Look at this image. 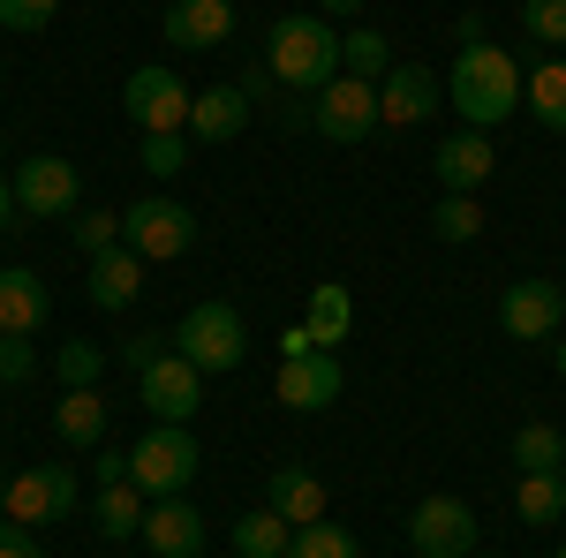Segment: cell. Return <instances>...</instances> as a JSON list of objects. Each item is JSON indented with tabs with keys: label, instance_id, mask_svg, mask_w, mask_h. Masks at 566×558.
<instances>
[{
	"label": "cell",
	"instance_id": "cell-1",
	"mask_svg": "<svg viewBox=\"0 0 566 558\" xmlns=\"http://www.w3.org/2000/svg\"><path fill=\"white\" fill-rule=\"evenodd\" d=\"M522 61L506 53V45H491V39H476V45H461L453 53V76H446V106L469 122V129H499L506 114H522Z\"/></svg>",
	"mask_w": 566,
	"mask_h": 558
},
{
	"label": "cell",
	"instance_id": "cell-2",
	"mask_svg": "<svg viewBox=\"0 0 566 558\" xmlns=\"http://www.w3.org/2000/svg\"><path fill=\"white\" fill-rule=\"evenodd\" d=\"M264 69H272V84L280 91H317L340 76V39H333V23L325 15H280L272 31H264Z\"/></svg>",
	"mask_w": 566,
	"mask_h": 558
},
{
	"label": "cell",
	"instance_id": "cell-3",
	"mask_svg": "<svg viewBox=\"0 0 566 558\" xmlns=\"http://www.w3.org/2000/svg\"><path fill=\"white\" fill-rule=\"evenodd\" d=\"M205 468V445L189 438V423H151L144 438L129 445V483L144 498H181Z\"/></svg>",
	"mask_w": 566,
	"mask_h": 558
},
{
	"label": "cell",
	"instance_id": "cell-4",
	"mask_svg": "<svg viewBox=\"0 0 566 558\" xmlns=\"http://www.w3.org/2000/svg\"><path fill=\"white\" fill-rule=\"evenodd\" d=\"M122 242H129L144 264H175L197 250V212L181 197H136L122 212Z\"/></svg>",
	"mask_w": 566,
	"mask_h": 558
},
{
	"label": "cell",
	"instance_id": "cell-5",
	"mask_svg": "<svg viewBox=\"0 0 566 558\" xmlns=\"http://www.w3.org/2000/svg\"><path fill=\"white\" fill-rule=\"evenodd\" d=\"M175 355H189L205 378H219V370H234V362L250 355V333H242V317H234L227 302H197L175 325Z\"/></svg>",
	"mask_w": 566,
	"mask_h": 558
},
{
	"label": "cell",
	"instance_id": "cell-6",
	"mask_svg": "<svg viewBox=\"0 0 566 558\" xmlns=\"http://www.w3.org/2000/svg\"><path fill=\"white\" fill-rule=\"evenodd\" d=\"M189 98H197V91L181 84L175 69H159V61L136 69L129 84H122V106H129V122L144 136H181V129H189Z\"/></svg>",
	"mask_w": 566,
	"mask_h": 558
},
{
	"label": "cell",
	"instance_id": "cell-7",
	"mask_svg": "<svg viewBox=\"0 0 566 558\" xmlns=\"http://www.w3.org/2000/svg\"><path fill=\"white\" fill-rule=\"evenodd\" d=\"M76 506H84V483H76V468H61V461L8 475V520H23V528H39V520H69Z\"/></svg>",
	"mask_w": 566,
	"mask_h": 558
},
{
	"label": "cell",
	"instance_id": "cell-8",
	"mask_svg": "<svg viewBox=\"0 0 566 558\" xmlns=\"http://www.w3.org/2000/svg\"><path fill=\"white\" fill-rule=\"evenodd\" d=\"M310 122L317 136H333V144H363V136L386 122V106H378V84H363V76H333V84L317 91V106H310Z\"/></svg>",
	"mask_w": 566,
	"mask_h": 558
},
{
	"label": "cell",
	"instance_id": "cell-9",
	"mask_svg": "<svg viewBox=\"0 0 566 558\" xmlns=\"http://www.w3.org/2000/svg\"><path fill=\"white\" fill-rule=\"evenodd\" d=\"M8 181H15V204H23L31 219H76V212H84V181H76V167H69L61 151L23 159Z\"/></svg>",
	"mask_w": 566,
	"mask_h": 558
},
{
	"label": "cell",
	"instance_id": "cell-10",
	"mask_svg": "<svg viewBox=\"0 0 566 558\" xmlns=\"http://www.w3.org/2000/svg\"><path fill=\"white\" fill-rule=\"evenodd\" d=\"M499 325H506V340H552L566 325V287L559 280H506Z\"/></svg>",
	"mask_w": 566,
	"mask_h": 558
},
{
	"label": "cell",
	"instance_id": "cell-11",
	"mask_svg": "<svg viewBox=\"0 0 566 558\" xmlns=\"http://www.w3.org/2000/svg\"><path fill=\"white\" fill-rule=\"evenodd\" d=\"M340 362H333V347H310V355H287L280 362V378H272V400L280 408H295V415H317V408H333L340 400Z\"/></svg>",
	"mask_w": 566,
	"mask_h": 558
},
{
	"label": "cell",
	"instance_id": "cell-12",
	"mask_svg": "<svg viewBox=\"0 0 566 558\" xmlns=\"http://www.w3.org/2000/svg\"><path fill=\"white\" fill-rule=\"evenodd\" d=\"M408 544H416V558H469L476 551V514L461 498H423L408 514Z\"/></svg>",
	"mask_w": 566,
	"mask_h": 558
},
{
	"label": "cell",
	"instance_id": "cell-13",
	"mask_svg": "<svg viewBox=\"0 0 566 558\" xmlns=\"http://www.w3.org/2000/svg\"><path fill=\"white\" fill-rule=\"evenodd\" d=\"M136 386H144V408H151L159 423H189V415L205 408V370H197L189 355H175V347H167Z\"/></svg>",
	"mask_w": 566,
	"mask_h": 558
},
{
	"label": "cell",
	"instance_id": "cell-14",
	"mask_svg": "<svg viewBox=\"0 0 566 558\" xmlns=\"http://www.w3.org/2000/svg\"><path fill=\"white\" fill-rule=\"evenodd\" d=\"M431 173H438V189H446V197H476L483 181L499 173L491 129H461V136H446V144L431 151Z\"/></svg>",
	"mask_w": 566,
	"mask_h": 558
},
{
	"label": "cell",
	"instance_id": "cell-15",
	"mask_svg": "<svg viewBox=\"0 0 566 558\" xmlns=\"http://www.w3.org/2000/svg\"><path fill=\"white\" fill-rule=\"evenodd\" d=\"M159 39L175 53H212V45L234 39V0H175L159 15Z\"/></svg>",
	"mask_w": 566,
	"mask_h": 558
},
{
	"label": "cell",
	"instance_id": "cell-16",
	"mask_svg": "<svg viewBox=\"0 0 566 558\" xmlns=\"http://www.w3.org/2000/svg\"><path fill=\"white\" fill-rule=\"evenodd\" d=\"M378 106H386V129H416V122H431L438 106H446V84H438L431 69L400 61L386 84H378Z\"/></svg>",
	"mask_w": 566,
	"mask_h": 558
},
{
	"label": "cell",
	"instance_id": "cell-17",
	"mask_svg": "<svg viewBox=\"0 0 566 558\" xmlns=\"http://www.w3.org/2000/svg\"><path fill=\"white\" fill-rule=\"evenodd\" d=\"M144 551L151 558H205V514L189 498H151L144 514Z\"/></svg>",
	"mask_w": 566,
	"mask_h": 558
},
{
	"label": "cell",
	"instance_id": "cell-18",
	"mask_svg": "<svg viewBox=\"0 0 566 558\" xmlns=\"http://www.w3.org/2000/svg\"><path fill=\"white\" fill-rule=\"evenodd\" d=\"M250 106H258V98L242 84H205L189 98V136H197V144H234V136L250 129Z\"/></svg>",
	"mask_w": 566,
	"mask_h": 558
},
{
	"label": "cell",
	"instance_id": "cell-19",
	"mask_svg": "<svg viewBox=\"0 0 566 558\" xmlns=\"http://www.w3.org/2000/svg\"><path fill=\"white\" fill-rule=\"evenodd\" d=\"M84 295L98 302V309H129V302L144 295V257H136L129 242L106 250V257H91L84 264Z\"/></svg>",
	"mask_w": 566,
	"mask_h": 558
},
{
	"label": "cell",
	"instance_id": "cell-20",
	"mask_svg": "<svg viewBox=\"0 0 566 558\" xmlns=\"http://www.w3.org/2000/svg\"><path fill=\"white\" fill-rule=\"evenodd\" d=\"M45 317H53L45 280L31 264H8V272H0V333H39Z\"/></svg>",
	"mask_w": 566,
	"mask_h": 558
},
{
	"label": "cell",
	"instance_id": "cell-21",
	"mask_svg": "<svg viewBox=\"0 0 566 558\" xmlns=\"http://www.w3.org/2000/svg\"><path fill=\"white\" fill-rule=\"evenodd\" d=\"M264 506H272L280 520H295V528H310V520H325V483H317L310 468H272Z\"/></svg>",
	"mask_w": 566,
	"mask_h": 558
},
{
	"label": "cell",
	"instance_id": "cell-22",
	"mask_svg": "<svg viewBox=\"0 0 566 558\" xmlns=\"http://www.w3.org/2000/svg\"><path fill=\"white\" fill-rule=\"evenodd\" d=\"M53 430H61V445H106V400L91 386H69L61 392V408H53Z\"/></svg>",
	"mask_w": 566,
	"mask_h": 558
},
{
	"label": "cell",
	"instance_id": "cell-23",
	"mask_svg": "<svg viewBox=\"0 0 566 558\" xmlns=\"http://www.w3.org/2000/svg\"><path fill=\"white\" fill-rule=\"evenodd\" d=\"M144 514H151V498H144L136 483H106V491L91 498V520H98V536H114V544L144 536Z\"/></svg>",
	"mask_w": 566,
	"mask_h": 558
},
{
	"label": "cell",
	"instance_id": "cell-24",
	"mask_svg": "<svg viewBox=\"0 0 566 558\" xmlns=\"http://www.w3.org/2000/svg\"><path fill=\"white\" fill-rule=\"evenodd\" d=\"M303 325H310V340H317V347L348 340V325H355V295L340 287V280H317V287H310V309H303Z\"/></svg>",
	"mask_w": 566,
	"mask_h": 558
},
{
	"label": "cell",
	"instance_id": "cell-25",
	"mask_svg": "<svg viewBox=\"0 0 566 558\" xmlns=\"http://www.w3.org/2000/svg\"><path fill=\"white\" fill-rule=\"evenodd\" d=\"M522 106L536 114V129L566 136V61H544V69H528V84H522Z\"/></svg>",
	"mask_w": 566,
	"mask_h": 558
},
{
	"label": "cell",
	"instance_id": "cell-26",
	"mask_svg": "<svg viewBox=\"0 0 566 558\" xmlns=\"http://www.w3.org/2000/svg\"><path fill=\"white\" fill-rule=\"evenodd\" d=\"M287 544H295V520H280L272 506L234 520V558H287Z\"/></svg>",
	"mask_w": 566,
	"mask_h": 558
},
{
	"label": "cell",
	"instance_id": "cell-27",
	"mask_svg": "<svg viewBox=\"0 0 566 558\" xmlns=\"http://www.w3.org/2000/svg\"><path fill=\"white\" fill-rule=\"evenodd\" d=\"M506 461H514L522 475H559L566 468V438L552 423H522V430H514V445H506Z\"/></svg>",
	"mask_w": 566,
	"mask_h": 558
},
{
	"label": "cell",
	"instance_id": "cell-28",
	"mask_svg": "<svg viewBox=\"0 0 566 558\" xmlns=\"http://www.w3.org/2000/svg\"><path fill=\"white\" fill-rule=\"evenodd\" d=\"M340 69H348V76H363V84H386V76H392L386 31H348V39H340Z\"/></svg>",
	"mask_w": 566,
	"mask_h": 558
},
{
	"label": "cell",
	"instance_id": "cell-29",
	"mask_svg": "<svg viewBox=\"0 0 566 558\" xmlns=\"http://www.w3.org/2000/svg\"><path fill=\"white\" fill-rule=\"evenodd\" d=\"M514 506H522V520H528V528H552V520L566 514V483H559V475H522Z\"/></svg>",
	"mask_w": 566,
	"mask_h": 558
},
{
	"label": "cell",
	"instance_id": "cell-30",
	"mask_svg": "<svg viewBox=\"0 0 566 558\" xmlns=\"http://www.w3.org/2000/svg\"><path fill=\"white\" fill-rule=\"evenodd\" d=\"M287 558H363V551H355V536L340 520H310V528H295Z\"/></svg>",
	"mask_w": 566,
	"mask_h": 558
},
{
	"label": "cell",
	"instance_id": "cell-31",
	"mask_svg": "<svg viewBox=\"0 0 566 558\" xmlns=\"http://www.w3.org/2000/svg\"><path fill=\"white\" fill-rule=\"evenodd\" d=\"M431 234H438V242H476V234H483V212H476V197H446V189H438Z\"/></svg>",
	"mask_w": 566,
	"mask_h": 558
},
{
	"label": "cell",
	"instance_id": "cell-32",
	"mask_svg": "<svg viewBox=\"0 0 566 558\" xmlns=\"http://www.w3.org/2000/svg\"><path fill=\"white\" fill-rule=\"evenodd\" d=\"M189 144H197L189 129H181V136H144V173H159V181H175V173L189 167Z\"/></svg>",
	"mask_w": 566,
	"mask_h": 558
},
{
	"label": "cell",
	"instance_id": "cell-33",
	"mask_svg": "<svg viewBox=\"0 0 566 558\" xmlns=\"http://www.w3.org/2000/svg\"><path fill=\"white\" fill-rule=\"evenodd\" d=\"M76 250H84V264L106 257V250H122V212H84L76 219Z\"/></svg>",
	"mask_w": 566,
	"mask_h": 558
},
{
	"label": "cell",
	"instance_id": "cell-34",
	"mask_svg": "<svg viewBox=\"0 0 566 558\" xmlns=\"http://www.w3.org/2000/svg\"><path fill=\"white\" fill-rule=\"evenodd\" d=\"M522 31L536 45H566V0H522Z\"/></svg>",
	"mask_w": 566,
	"mask_h": 558
},
{
	"label": "cell",
	"instance_id": "cell-35",
	"mask_svg": "<svg viewBox=\"0 0 566 558\" xmlns=\"http://www.w3.org/2000/svg\"><path fill=\"white\" fill-rule=\"evenodd\" d=\"M53 370H61V386H98V370H106V355L91 340H69L61 355H53Z\"/></svg>",
	"mask_w": 566,
	"mask_h": 558
},
{
	"label": "cell",
	"instance_id": "cell-36",
	"mask_svg": "<svg viewBox=\"0 0 566 558\" xmlns=\"http://www.w3.org/2000/svg\"><path fill=\"white\" fill-rule=\"evenodd\" d=\"M61 15V0H0V31H15V39H31Z\"/></svg>",
	"mask_w": 566,
	"mask_h": 558
},
{
	"label": "cell",
	"instance_id": "cell-37",
	"mask_svg": "<svg viewBox=\"0 0 566 558\" xmlns=\"http://www.w3.org/2000/svg\"><path fill=\"white\" fill-rule=\"evenodd\" d=\"M39 355H31V333H0V386H31Z\"/></svg>",
	"mask_w": 566,
	"mask_h": 558
},
{
	"label": "cell",
	"instance_id": "cell-38",
	"mask_svg": "<svg viewBox=\"0 0 566 558\" xmlns=\"http://www.w3.org/2000/svg\"><path fill=\"white\" fill-rule=\"evenodd\" d=\"M167 347H175V333H136V340H122V362H129L136 378H144V370H151Z\"/></svg>",
	"mask_w": 566,
	"mask_h": 558
},
{
	"label": "cell",
	"instance_id": "cell-39",
	"mask_svg": "<svg viewBox=\"0 0 566 558\" xmlns=\"http://www.w3.org/2000/svg\"><path fill=\"white\" fill-rule=\"evenodd\" d=\"M91 483L106 491V483H129V453H114V445H91Z\"/></svg>",
	"mask_w": 566,
	"mask_h": 558
},
{
	"label": "cell",
	"instance_id": "cell-40",
	"mask_svg": "<svg viewBox=\"0 0 566 558\" xmlns=\"http://www.w3.org/2000/svg\"><path fill=\"white\" fill-rule=\"evenodd\" d=\"M0 558H39V536H31L23 520H8V514H0Z\"/></svg>",
	"mask_w": 566,
	"mask_h": 558
},
{
	"label": "cell",
	"instance_id": "cell-41",
	"mask_svg": "<svg viewBox=\"0 0 566 558\" xmlns=\"http://www.w3.org/2000/svg\"><path fill=\"white\" fill-rule=\"evenodd\" d=\"M310 347H317V340H310V325H287V333H280V362H287V355H310Z\"/></svg>",
	"mask_w": 566,
	"mask_h": 558
},
{
	"label": "cell",
	"instance_id": "cell-42",
	"mask_svg": "<svg viewBox=\"0 0 566 558\" xmlns=\"http://www.w3.org/2000/svg\"><path fill=\"white\" fill-rule=\"evenodd\" d=\"M8 219H15V181L0 173V234H8Z\"/></svg>",
	"mask_w": 566,
	"mask_h": 558
},
{
	"label": "cell",
	"instance_id": "cell-43",
	"mask_svg": "<svg viewBox=\"0 0 566 558\" xmlns=\"http://www.w3.org/2000/svg\"><path fill=\"white\" fill-rule=\"evenodd\" d=\"M363 0H317V15H355Z\"/></svg>",
	"mask_w": 566,
	"mask_h": 558
},
{
	"label": "cell",
	"instance_id": "cell-44",
	"mask_svg": "<svg viewBox=\"0 0 566 558\" xmlns=\"http://www.w3.org/2000/svg\"><path fill=\"white\" fill-rule=\"evenodd\" d=\"M552 362H559V378H566V340H559V355H552Z\"/></svg>",
	"mask_w": 566,
	"mask_h": 558
},
{
	"label": "cell",
	"instance_id": "cell-45",
	"mask_svg": "<svg viewBox=\"0 0 566 558\" xmlns=\"http://www.w3.org/2000/svg\"><path fill=\"white\" fill-rule=\"evenodd\" d=\"M0 514H8V475H0Z\"/></svg>",
	"mask_w": 566,
	"mask_h": 558
},
{
	"label": "cell",
	"instance_id": "cell-46",
	"mask_svg": "<svg viewBox=\"0 0 566 558\" xmlns=\"http://www.w3.org/2000/svg\"><path fill=\"white\" fill-rule=\"evenodd\" d=\"M552 558H566V544H559V551H552Z\"/></svg>",
	"mask_w": 566,
	"mask_h": 558
},
{
	"label": "cell",
	"instance_id": "cell-47",
	"mask_svg": "<svg viewBox=\"0 0 566 558\" xmlns=\"http://www.w3.org/2000/svg\"><path fill=\"white\" fill-rule=\"evenodd\" d=\"M559 483H566V468H559Z\"/></svg>",
	"mask_w": 566,
	"mask_h": 558
},
{
	"label": "cell",
	"instance_id": "cell-48",
	"mask_svg": "<svg viewBox=\"0 0 566 558\" xmlns=\"http://www.w3.org/2000/svg\"><path fill=\"white\" fill-rule=\"evenodd\" d=\"M469 558H476V551H469Z\"/></svg>",
	"mask_w": 566,
	"mask_h": 558
}]
</instances>
